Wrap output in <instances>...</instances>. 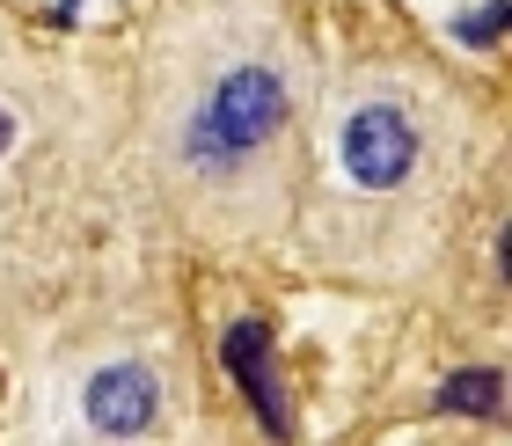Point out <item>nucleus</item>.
I'll return each instance as SVG.
<instances>
[{
  "mask_svg": "<svg viewBox=\"0 0 512 446\" xmlns=\"http://www.w3.org/2000/svg\"><path fill=\"white\" fill-rule=\"evenodd\" d=\"M315 59L293 0H176L147 44L139 169L191 242L256 249L293 227Z\"/></svg>",
  "mask_w": 512,
  "mask_h": 446,
  "instance_id": "f257e3e1",
  "label": "nucleus"
},
{
  "mask_svg": "<svg viewBox=\"0 0 512 446\" xmlns=\"http://www.w3.org/2000/svg\"><path fill=\"white\" fill-rule=\"evenodd\" d=\"M476 103L410 52L352 59L308 110L300 242L322 271L366 286H410L454 242L476 176Z\"/></svg>",
  "mask_w": 512,
  "mask_h": 446,
  "instance_id": "f03ea898",
  "label": "nucleus"
},
{
  "mask_svg": "<svg viewBox=\"0 0 512 446\" xmlns=\"http://www.w3.org/2000/svg\"><path fill=\"white\" fill-rule=\"evenodd\" d=\"M44 432L66 439H161L183 425V373L161 351H96L74 373H59V388H44Z\"/></svg>",
  "mask_w": 512,
  "mask_h": 446,
  "instance_id": "7ed1b4c3",
  "label": "nucleus"
},
{
  "mask_svg": "<svg viewBox=\"0 0 512 446\" xmlns=\"http://www.w3.org/2000/svg\"><path fill=\"white\" fill-rule=\"evenodd\" d=\"M220 366L242 388V403L256 410V425L293 432V395H286V373H278V337H271L264 315H235L220 330Z\"/></svg>",
  "mask_w": 512,
  "mask_h": 446,
  "instance_id": "20e7f679",
  "label": "nucleus"
},
{
  "mask_svg": "<svg viewBox=\"0 0 512 446\" xmlns=\"http://www.w3.org/2000/svg\"><path fill=\"white\" fill-rule=\"evenodd\" d=\"M439 417H469V425H505V366H461L439 381Z\"/></svg>",
  "mask_w": 512,
  "mask_h": 446,
  "instance_id": "39448f33",
  "label": "nucleus"
},
{
  "mask_svg": "<svg viewBox=\"0 0 512 446\" xmlns=\"http://www.w3.org/2000/svg\"><path fill=\"white\" fill-rule=\"evenodd\" d=\"M454 44H469V52H498V44H505V0H469V8L454 15Z\"/></svg>",
  "mask_w": 512,
  "mask_h": 446,
  "instance_id": "423d86ee",
  "label": "nucleus"
},
{
  "mask_svg": "<svg viewBox=\"0 0 512 446\" xmlns=\"http://www.w3.org/2000/svg\"><path fill=\"white\" fill-rule=\"evenodd\" d=\"M8 147H15V110L0 103V154H8Z\"/></svg>",
  "mask_w": 512,
  "mask_h": 446,
  "instance_id": "0eeeda50",
  "label": "nucleus"
}]
</instances>
